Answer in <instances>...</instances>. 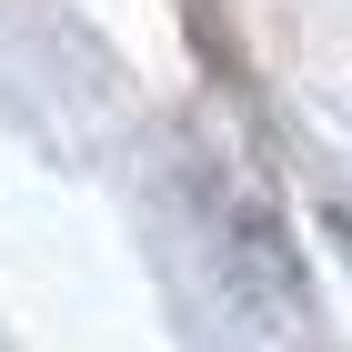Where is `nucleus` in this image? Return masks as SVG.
I'll list each match as a JSON object with an SVG mask.
<instances>
[{
  "instance_id": "obj_1",
  "label": "nucleus",
  "mask_w": 352,
  "mask_h": 352,
  "mask_svg": "<svg viewBox=\"0 0 352 352\" xmlns=\"http://www.w3.org/2000/svg\"><path fill=\"white\" fill-rule=\"evenodd\" d=\"M322 232H332V252H342V272H352V212H342V201L322 212Z\"/></svg>"
}]
</instances>
